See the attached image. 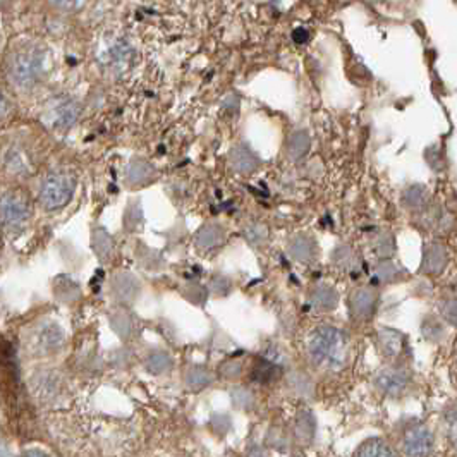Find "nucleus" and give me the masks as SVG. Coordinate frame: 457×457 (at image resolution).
Instances as JSON below:
<instances>
[{"label": "nucleus", "instance_id": "1", "mask_svg": "<svg viewBox=\"0 0 457 457\" xmlns=\"http://www.w3.org/2000/svg\"><path fill=\"white\" fill-rule=\"evenodd\" d=\"M310 356L317 367L340 369L346 364L349 340L342 330L335 327H320L310 339Z\"/></svg>", "mask_w": 457, "mask_h": 457}, {"label": "nucleus", "instance_id": "2", "mask_svg": "<svg viewBox=\"0 0 457 457\" xmlns=\"http://www.w3.org/2000/svg\"><path fill=\"white\" fill-rule=\"evenodd\" d=\"M45 69V53L38 47L18 50L9 61V76L21 88L33 86L41 78Z\"/></svg>", "mask_w": 457, "mask_h": 457}, {"label": "nucleus", "instance_id": "3", "mask_svg": "<svg viewBox=\"0 0 457 457\" xmlns=\"http://www.w3.org/2000/svg\"><path fill=\"white\" fill-rule=\"evenodd\" d=\"M76 189V179L69 174H52L40 188V201L47 210L64 209Z\"/></svg>", "mask_w": 457, "mask_h": 457}, {"label": "nucleus", "instance_id": "4", "mask_svg": "<svg viewBox=\"0 0 457 457\" xmlns=\"http://www.w3.org/2000/svg\"><path fill=\"white\" fill-rule=\"evenodd\" d=\"M434 434L425 423L413 421L402 430L401 451L404 457H428L434 451Z\"/></svg>", "mask_w": 457, "mask_h": 457}, {"label": "nucleus", "instance_id": "5", "mask_svg": "<svg viewBox=\"0 0 457 457\" xmlns=\"http://www.w3.org/2000/svg\"><path fill=\"white\" fill-rule=\"evenodd\" d=\"M373 384L385 396L397 397L402 396L411 385V373L402 367H387L377 373Z\"/></svg>", "mask_w": 457, "mask_h": 457}, {"label": "nucleus", "instance_id": "6", "mask_svg": "<svg viewBox=\"0 0 457 457\" xmlns=\"http://www.w3.org/2000/svg\"><path fill=\"white\" fill-rule=\"evenodd\" d=\"M78 115H80V105L74 100L61 97L53 100L52 105L45 112V122L53 130L64 131L76 122Z\"/></svg>", "mask_w": 457, "mask_h": 457}, {"label": "nucleus", "instance_id": "7", "mask_svg": "<svg viewBox=\"0 0 457 457\" xmlns=\"http://www.w3.org/2000/svg\"><path fill=\"white\" fill-rule=\"evenodd\" d=\"M30 217V205L19 194H6L2 198V222L7 228L21 227Z\"/></svg>", "mask_w": 457, "mask_h": 457}, {"label": "nucleus", "instance_id": "8", "mask_svg": "<svg viewBox=\"0 0 457 457\" xmlns=\"http://www.w3.org/2000/svg\"><path fill=\"white\" fill-rule=\"evenodd\" d=\"M448 265V251L442 243H430L425 246L421 272L425 275H440Z\"/></svg>", "mask_w": 457, "mask_h": 457}, {"label": "nucleus", "instance_id": "9", "mask_svg": "<svg viewBox=\"0 0 457 457\" xmlns=\"http://www.w3.org/2000/svg\"><path fill=\"white\" fill-rule=\"evenodd\" d=\"M351 313L352 317L358 320H369L373 317L377 310L378 296L373 289L363 288L354 290V294L351 296Z\"/></svg>", "mask_w": 457, "mask_h": 457}, {"label": "nucleus", "instance_id": "10", "mask_svg": "<svg viewBox=\"0 0 457 457\" xmlns=\"http://www.w3.org/2000/svg\"><path fill=\"white\" fill-rule=\"evenodd\" d=\"M62 342H64L62 330L57 325H52V323L40 327V330L35 332V335H33V347H36L38 352L57 351V349H61Z\"/></svg>", "mask_w": 457, "mask_h": 457}, {"label": "nucleus", "instance_id": "11", "mask_svg": "<svg viewBox=\"0 0 457 457\" xmlns=\"http://www.w3.org/2000/svg\"><path fill=\"white\" fill-rule=\"evenodd\" d=\"M228 162H231V167L239 174H251L258 169L260 160L255 153L251 152L244 145H238L231 149L228 153Z\"/></svg>", "mask_w": 457, "mask_h": 457}, {"label": "nucleus", "instance_id": "12", "mask_svg": "<svg viewBox=\"0 0 457 457\" xmlns=\"http://www.w3.org/2000/svg\"><path fill=\"white\" fill-rule=\"evenodd\" d=\"M378 346L387 358H399L406 349L404 335L392 328H382L378 332Z\"/></svg>", "mask_w": 457, "mask_h": 457}, {"label": "nucleus", "instance_id": "13", "mask_svg": "<svg viewBox=\"0 0 457 457\" xmlns=\"http://www.w3.org/2000/svg\"><path fill=\"white\" fill-rule=\"evenodd\" d=\"M402 205L411 211H425L430 206V191L421 184L409 186L402 193Z\"/></svg>", "mask_w": 457, "mask_h": 457}, {"label": "nucleus", "instance_id": "14", "mask_svg": "<svg viewBox=\"0 0 457 457\" xmlns=\"http://www.w3.org/2000/svg\"><path fill=\"white\" fill-rule=\"evenodd\" d=\"M224 238H226V232H224L222 227L217 226V224H209L198 232L196 244L199 249H214L219 244H222Z\"/></svg>", "mask_w": 457, "mask_h": 457}, {"label": "nucleus", "instance_id": "15", "mask_svg": "<svg viewBox=\"0 0 457 457\" xmlns=\"http://www.w3.org/2000/svg\"><path fill=\"white\" fill-rule=\"evenodd\" d=\"M289 251L299 261H311L317 248H315V243L308 236H296V238L290 241Z\"/></svg>", "mask_w": 457, "mask_h": 457}, {"label": "nucleus", "instance_id": "16", "mask_svg": "<svg viewBox=\"0 0 457 457\" xmlns=\"http://www.w3.org/2000/svg\"><path fill=\"white\" fill-rule=\"evenodd\" d=\"M311 140L310 135L306 131H296L289 136L288 140V153L290 159L299 160L310 152Z\"/></svg>", "mask_w": 457, "mask_h": 457}, {"label": "nucleus", "instance_id": "17", "mask_svg": "<svg viewBox=\"0 0 457 457\" xmlns=\"http://www.w3.org/2000/svg\"><path fill=\"white\" fill-rule=\"evenodd\" d=\"M155 176V169L145 160H132L127 167V181L131 184H143Z\"/></svg>", "mask_w": 457, "mask_h": 457}, {"label": "nucleus", "instance_id": "18", "mask_svg": "<svg viewBox=\"0 0 457 457\" xmlns=\"http://www.w3.org/2000/svg\"><path fill=\"white\" fill-rule=\"evenodd\" d=\"M311 301L320 310H334L339 303V296L335 289L328 288V285H318L313 289Z\"/></svg>", "mask_w": 457, "mask_h": 457}, {"label": "nucleus", "instance_id": "19", "mask_svg": "<svg viewBox=\"0 0 457 457\" xmlns=\"http://www.w3.org/2000/svg\"><path fill=\"white\" fill-rule=\"evenodd\" d=\"M356 457H396V454L382 438H369L359 447Z\"/></svg>", "mask_w": 457, "mask_h": 457}, {"label": "nucleus", "instance_id": "20", "mask_svg": "<svg viewBox=\"0 0 457 457\" xmlns=\"http://www.w3.org/2000/svg\"><path fill=\"white\" fill-rule=\"evenodd\" d=\"M186 384H188V387L194 389V390L206 387V385L211 384L210 372L206 368H201V367L189 368L188 375H186Z\"/></svg>", "mask_w": 457, "mask_h": 457}, {"label": "nucleus", "instance_id": "21", "mask_svg": "<svg viewBox=\"0 0 457 457\" xmlns=\"http://www.w3.org/2000/svg\"><path fill=\"white\" fill-rule=\"evenodd\" d=\"M170 367H172V361L165 352H152L147 359V368L148 372H152L153 375H162V373H167Z\"/></svg>", "mask_w": 457, "mask_h": 457}, {"label": "nucleus", "instance_id": "22", "mask_svg": "<svg viewBox=\"0 0 457 457\" xmlns=\"http://www.w3.org/2000/svg\"><path fill=\"white\" fill-rule=\"evenodd\" d=\"M93 249L97 251L100 258H105V256L110 255L112 239L103 228H97V231L93 232Z\"/></svg>", "mask_w": 457, "mask_h": 457}, {"label": "nucleus", "instance_id": "23", "mask_svg": "<svg viewBox=\"0 0 457 457\" xmlns=\"http://www.w3.org/2000/svg\"><path fill=\"white\" fill-rule=\"evenodd\" d=\"M278 372V368L275 364L268 363L267 359H260L256 361L255 368H253V378L258 382H270L275 378V373Z\"/></svg>", "mask_w": 457, "mask_h": 457}, {"label": "nucleus", "instance_id": "24", "mask_svg": "<svg viewBox=\"0 0 457 457\" xmlns=\"http://www.w3.org/2000/svg\"><path fill=\"white\" fill-rule=\"evenodd\" d=\"M440 317H442L448 325L457 328V298H443L440 301Z\"/></svg>", "mask_w": 457, "mask_h": 457}, {"label": "nucleus", "instance_id": "25", "mask_svg": "<svg viewBox=\"0 0 457 457\" xmlns=\"http://www.w3.org/2000/svg\"><path fill=\"white\" fill-rule=\"evenodd\" d=\"M298 435L299 438L310 442L315 435V419L310 413H301L298 418Z\"/></svg>", "mask_w": 457, "mask_h": 457}, {"label": "nucleus", "instance_id": "26", "mask_svg": "<svg viewBox=\"0 0 457 457\" xmlns=\"http://www.w3.org/2000/svg\"><path fill=\"white\" fill-rule=\"evenodd\" d=\"M446 431L452 446L457 447V406H452L446 411Z\"/></svg>", "mask_w": 457, "mask_h": 457}, {"label": "nucleus", "instance_id": "27", "mask_svg": "<svg viewBox=\"0 0 457 457\" xmlns=\"http://www.w3.org/2000/svg\"><path fill=\"white\" fill-rule=\"evenodd\" d=\"M135 280H132L131 277H117V280H115V285H114V290L117 294H120L122 298H127V296H132L135 294Z\"/></svg>", "mask_w": 457, "mask_h": 457}, {"label": "nucleus", "instance_id": "28", "mask_svg": "<svg viewBox=\"0 0 457 457\" xmlns=\"http://www.w3.org/2000/svg\"><path fill=\"white\" fill-rule=\"evenodd\" d=\"M244 234H246V238L251 241V243H263V241L267 239V227L261 226V224H255V226H249Z\"/></svg>", "mask_w": 457, "mask_h": 457}, {"label": "nucleus", "instance_id": "29", "mask_svg": "<svg viewBox=\"0 0 457 457\" xmlns=\"http://www.w3.org/2000/svg\"><path fill=\"white\" fill-rule=\"evenodd\" d=\"M423 332H425L426 339H440L443 335V328L434 318H426L423 323Z\"/></svg>", "mask_w": 457, "mask_h": 457}, {"label": "nucleus", "instance_id": "30", "mask_svg": "<svg viewBox=\"0 0 457 457\" xmlns=\"http://www.w3.org/2000/svg\"><path fill=\"white\" fill-rule=\"evenodd\" d=\"M377 253L380 256H390L394 253V239L392 236H380L377 241Z\"/></svg>", "mask_w": 457, "mask_h": 457}, {"label": "nucleus", "instance_id": "31", "mask_svg": "<svg viewBox=\"0 0 457 457\" xmlns=\"http://www.w3.org/2000/svg\"><path fill=\"white\" fill-rule=\"evenodd\" d=\"M399 268L396 267V265H392V263H384V265H380V267H378V272H377V277L378 278H382V280H396V278L399 277Z\"/></svg>", "mask_w": 457, "mask_h": 457}, {"label": "nucleus", "instance_id": "32", "mask_svg": "<svg viewBox=\"0 0 457 457\" xmlns=\"http://www.w3.org/2000/svg\"><path fill=\"white\" fill-rule=\"evenodd\" d=\"M241 369H243V367H241V363H238V361H228L220 369V373L226 378H236L241 375Z\"/></svg>", "mask_w": 457, "mask_h": 457}, {"label": "nucleus", "instance_id": "33", "mask_svg": "<svg viewBox=\"0 0 457 457\" xmlns=\"http://www.w3.org/2000/svg\"><path fill=\"white\" fill-rule=\"evenodd\" d=\"M293 40L296 41V43H306V41L310 40L308 30H305V28H296V30L293 31Z\"/></svg>", "mask_w": 457, "mask_h": 457}, {"label": "nucleus", "instance_id": "34", "mask_svg": "<svg viewBox=\"0 0 457 457\" xmlns=\"http://www.w3.org/2000/svg\"><path fill=\"white\" fill-rule=\"evenodd\" d=\"M52 2L56 4L57 7H61V9H73L74 6L80 4V0H52Z\"/></svg>", "mask_w": 457, "mask_h": 457}, {"label": "nucleus", "instance_id": "35", "mask_svg": "<svg viewBox=\"0 0 457 457\" xmlns=\"http://www.w3.org/2000/svg\"><path fill=\"white\" fill-rule=\"evenodd\" d=\"M248 456H249V457H267V454H265L263 448H260V447H253L251 451L248 452Z\"/></svg>", "mask_w": 457, "mask_h": 457}, {"label": "nucleus", "instance_id": "36", "mask_svg": "<svg viewBox=\"0 0 457 457\" xmlns=\"http://www.w3.org/2000/svg\"><path fill=\"white\" fill-rule=\"evenodd\" d=\"M24 457H48V456L43 454V452H40V451H28L26 454H24Z\"/></svg>", "mask_w": 457, "mask_h": 457}, {"label": "nucleus", "instance_id": "37", "mask_svg": "<svg viewBox=\"0 0 457 457\" xmlns=\"http://www.w3.org/2000/svg\"><path fill=\"white\" fill-rule=\"evenodd\" d=\"M293 457H305V456H303V454H294Z\"/></svg>", "mask_w": 457, "mask_h": 457}]
</instances>
